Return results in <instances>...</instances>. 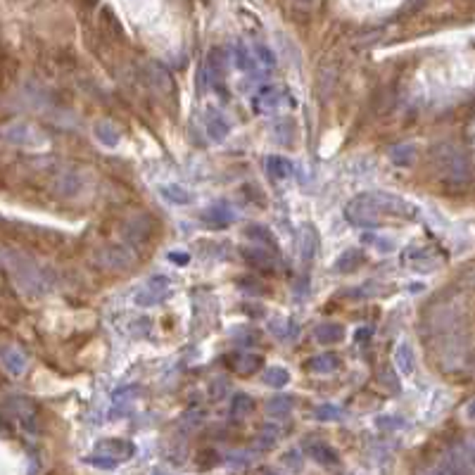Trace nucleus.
<instances>
[{
  "label": "nucleus",
  "instance_id": "1",
  "mask_svg": "<svg viewBox=\"0 0 475 475\" xmlns=\"http://www.w3.org/2000/svg\"><path fill=\"white\" fill-rule=\"evenodd\" d=\"M418 216V207L395 193H361L347 202L345 219L359 229H380L387 221H414Z\"/></svg>",
  "mask_w": 475,
  "mask_h": 475
},
{
  "label": "nucleus",
  "instance_id": "2",
  "mask_svg": "<svg viewBox=\"0 0 475 475\" xmlns=\"http://www.w3.org/2000/svg\"><path fill=\"white\" fill-rule=\"evenodd\" d=\"M432 169H435L437 179L449 188H461L466 186L471 179V165L459 145L454 143H439L435 150L430 152Z\"/></svg>",
  "mask_w": 475,
  "mask_h": 475
},
{
  "label": "nucleus",
  "instance_id": "3",
  "mask_svg": "<svg viewBox=\"0 0 475 475\" xmlns=\"http://www.w3.org/2000/svg\"><path fill=\"white\" fill-rule=\"evenodd\" d=\"M5 268L12 273V278L17 281V286L26 290L29 295H43L46 290L51 288V281H48L46 271L31 257H26L24 252L12 250L10 261Z\"/></svg>",
  "mask_w": 475,
  "mask_h": 475
},
{
  "label": "nucleus",
  "instance_id": "4",
  "mask_svg": "<svg viewBox=\"0 0 475 475\" xmlns=\"http://www.w3.org/2000/svg\"><path fill=\"white\" fill-rule=\"evenodd\" d=\"M0 136H3L8 143L19 145V147H41L46 143V136L41 133L36 126L26 124V122H12L5 124L0 129Z\"/></svg>",
  "mask_w": 475,
  "mask_h": 475
},
{
  "label": "nucleus",
  "instance_id": "5",
  "mask_svg": "<svg viewBox=\"0 0 475 475\" xmlns=\"http://www.w3.org/2000/svg\"><path fill=\"white\" fill-rule=\"evenodd\" d=\"M293 103L295 100L290 98L288 90L278 88V86L259 88L252 98V108H254V112H259V115H273V112H278L286 108V105H293Z\"/></svg>",
  "mask_w": 475,
  "mask_h": 475
},
{
  "label": "nucleus",
  "instance_id": "6",
  "mask_svg": "<svg viewBox=\"0 0 475 475\" xmlns=\"http://www.w3.org/2000/svg\"><path fill=\"white\" fill-rule=\"evenodd\" d=\"M169 293H172V281L167 276H152L136 293V304L138 307H155V304L165 302Z\"/></svg>",
  "mask_w": 475,
  "mask_h": 475
},
{
  "label": "nucleus",
  "instance_id": "7",
  "mask_svg": "<svg viewBox=\"0 0 475 475\" xmlns=\"http://www.w3.org/2000/svg\"><path fill=\"white\" fill-rule=\"evenodd\" d=\"M133 454H136V447H133L129 439H119V437L100 439L93 449V456H103L108 461H115L117 466L122 464V461H129Z\"/></svg>",
  "mask_w": 475,
  "mask_h": 475
},
{
  "label": "nucleus",
  "instance_id": "8",
  "mask_svg": "<svg viewBox=\"0 0 475 475\" xmlns=\"http://www.w3.org/2000/svg\"><path fill=\"white\" fill-rule=\"evenodd\" d=\"M5 409H8L26 430H36L38 414H36V407H33L31 400H26V397H10L8 404H5Z\"/></svg>",
  "mask_w": 475,
  "mask_h": 475
},
{
  "label": "nucleus",
  "instance_id": "9",
  "mask_svg": "<svg viewBox=\"0 0 475 475\" xmlns=\"http://www.w3.org/2000/svg\"><path fill=\"white\" fill-rule=\"evenodd\" d=\"M466 466H468V459L464 454H447L437 461L435 466H430L428 471H423L421 475H464L466 473Z\"/></svg>",
  "mask_w": 475,
  "mask_h": 475
},
{
  "label": "nucleus",
  "instance_id": "10",
  "mask_svg": "<svg viewBox=\"0 0 475 475\" xmlns=\"http://www.w3.org/2000/svg\"><path fill=\"white\" fill-rule=\"evenodd\" d=\"M0 364H3V368L10 375L19 378V375L26 373V366H29V361H26V354L19 350V347L8 345V347H3V350H0Z\"/></svg>",
  "mask_w": 475,
  "mask_h": 475
},
{
  "label": "nucleus",
  "instance_id": "11",
  "mask_svg": "<svg viewBox=\"0 0 475 475\" xmlns=\"http://www.w3.org/2000/svg\"><path fill=\"white\" fill-rule=\"evenodd\" d=\"M392 361L397 366V371L404 378H409V375H414L416 371V354H414V347L407 340H402V343H397L395 352H392Z\"/></svg>",
  "mask_w": 475,
  "mask_h": 475
},
{
  "label": "nucleus",
  "instance_id": "12",
  "mask_svg": "<svg viewBox=\"0 0 475 475\" xmlns=\"http://www.w3.org/2000/svg\"><path fill=\"white\" fill-rule=\"evenodd\" d=\"M202 219L209 226H216V229H221V226H229V224L236 221V212H233V207L229 202H214V204H209V207L202 212Z\"/></svg>",
  "mask_w": 475,
  "mask_h": 475
},
{
  "label": "nucleus",
  "instance_id": "13",
  "mask_svg": "<svg viewBox=\"0 0 475 475\" xmlns=\"http://www.w3.org/2000/svg\"><path fill=\"white\" fill-rule=\"evenodd\" d=\"M402 261H407L416 271H432L439 264V257L432 254L430 250H421V247H411L407 254H402Z\"/></svg>",
  "mask_w": 475,
  "mask_h": 475
},
{
  "label": "nucleus",
  "instance_id": "14",
  "mask_svg": "<svg viewBox=\"0 0 475 475\" xmlns=\"http://www.w3.org/2000/svg\"><path fill=\"white\" fill-rule=\"evenodd\" d=\"M304 451L309 454V459H314L316 464L321 466H335L340 461L338 451L325 442H321V439H307V442H304Z\"/></svg>",
  "mask_w": 475,
  "mask_h": 475
},
{
  "label": "nucleus",
  "instance_id": "15",
  "mask_svg": "<svg viewBox=\"0 0 475 475\" xmlns=\"http://www.w3.org/2000/svg\"><path fill=\"white\" fill-rule=\"evenodd\" d=\"M93 136L100 145L105 147H117L119 140H122V131H119L117 124L108 122V119H103V122H95L93 126Z\"/></svg>",
  "mask_w": 475,
  "mask_h": 475
},
{
  "label": "nucleus",
  "instance_id": "16",
  "mask_svg": "<svg viewBox=\"0 0 475 475\" xmlns=\"http://www.w3.org/2000/svg\"><path fill=\"white\" fill-rule=\"evenodd\" d=\"M204 129H207V136L214 140V143H221V140H226V136L231 133L229 122H226V119L221 117V112H214V110L207 112V119H204Z\"/></svg>",
  "mask_w": 475,
  "mask_h": 475
},
{
  "label": "nucleus",
  "instance_id": "17",
  "mask_svg": "<svg viewBox=\"0 0 475 475\" xmlns=\"http://www.w3.org/2000/svg\"><path fill=\"white\" fill-rule=\"evenodd\" d=\"M147 81H150V86L157 90V93H172L174 90V81L169 72L157 62H152V65H147Z\"/></svg>",
  "mask_w": 475,
  "mask_h": 475
},
{
  "label": "nucleus",
  "instance_id": "18",
  "mask_svg": "<svg viewBox=\"0 0 475 475\" xmlns=\"http://www.w3.org/2000/svg\"><path fill=\"white\" fill-rule=\"evenodd\" d=\"M140 397V387L138 385H124L119 387L115 395H112V414H124L126 409L131 407L133 402H136Z\"/></svg>",
  "mask_w": 475,
  "mask_h": 475
},
{
  "label": "nucleus",
  "instance_id": "19",
  "mask_svg": "<svg viewBox=\"0 0 475 475\" xmlns=\"http://www.w3.org/2000/svg\"><path fill=\"white\" fill-rule=\"evenodd\" d=\"M343 338H345V328L340 323H318L314 328V340L321 345L343 343Z\"/></svg>",
  "mask_w": 475,
  "mask_h": 475
},
{
  "label": "nucleus",
  "instance_id": "20",
  "mask_svg": "<svg viewBox=\"0 0 475 475\" xmlns=\"http://www.w3.org/2000/svg\"><path fill=\"white\" fill-rule=\"evenodd\" d=\"M361 264H364V252H361L359 247H350V250H345L335 259L333 268H335L338 273H347V271H354V268H359Z\"/></svg>",
  "mask_w": 475,
  "mask_h": 475
},
{
  "label": "nucleus",
  "instance_id": "21",
  "mask_svg": "<svg viewBox=\"0 0 475 475\" xmlns=\"http://www.w3.org/2000/svg\"><path fill=\"white\" fill-rule=\"evenodd\" d=\"M338 366H340V357L338 354H330V352L311 357V359H307V364H304V368L311 373H333Z\"/></svg>",
  "mask_w": 475,
  "mask_h": 475
},
{
  "label": "nucleus",
  "instance_id": "22",
  "mask_svg": "<svg viewBox=\"0 0 475 475\" xmlns=\"http://www.w3.org/2000/svg\"><path fill=\"white\" fill-rule=\"evenodd\" d=\"M316 245H318V240H316L314 226H304L302 233H300V254H302V261H304V264L314 259Z\"/></svg>",
  "mask_w": 475,
  "mask_h": 475
},
{
  "label": "nucleus",
  "instance_id": "23",
  "mask_svg": "<svg viewBox=\"0 0 475 475\" xmlns=\"http://www.w3.org/2000/svg\"><path fill=\"white\" fill-rule=\"evenodd\" d=\"M266 172L271 179H288L290 174H293V162L281 157V155H271V157L266 160Z\"/></svg>",
  "mask_w": 475,
  "mask_h": 475
},
{
  "label": "nucleus",
  "instance_id": "24",
  "mask_svg": "<svg viewBox=\"0 0 475 475\" xmlns=\"http://www.w3.org/2000/svg\"><path fill=\"white\" fill-rule=\"evenodd\" d=\"M252 409H254L252 397H247L245 392L233 395V400H231V418L233 421H245V418L250 416Z\"/></svg>",
  "mask_w": 475,
  "mask_h": 475
},
{
  "label": "nucleus",
  "instance_id": "25",
  "mask_svg": "<svg viewBox=\"0 0 475 475\" xmlns=\"http://www.w3.org/2000/svg\"><path fill=\"white\" fill-rule=\"evenodd\" d=\"M414 160H416V145L411 143L395 145L392 150H390V162H392L395 167H411Z\"/></svg>",
  "mask_w": 475,
  "mask_h": 475
},
{
  "label": "nucleus",
  "instance_id": "26",
  "mask_svg": "<svg viewBox=\"0 0 475 475\" xmlns=\"http://www.w3.org/2000/svg\"><path fill=\"white\" fill-rule=\"evenodd\" d=\"M224 69H226V53L221 48H214L207 58V65H204V74H209V79L214 81V79H221Z\"/></svg>",
  "mask_w": 475,
  "mask_h": 475
},
{
  "label": "nucleus",
  "instance_id": "27",
  "mask_svg": "<svg viewBox=\"0 0 475 475\" xmlns=\"http://www.w3.org/2000/svg\"><path fill=\"white\" fill-rule=\"evenodd\" d=\"M160 195L165 197L167 202L172 204H190V193L183 186H176V183H167V186H160Z\"/></svg>",
  "mask_w": 475,
  "mask_h": 475
},
{
  "label": "nucleus",
  "instance_id": "28",
  "mask_svg": "<svg viewBox=\"0 0 475 475\" xmlns=\"http://www.w3.org/2000/svg\"><path fill=\"white\" fill-rule=\"evenodd\" d=\"M245 236L250 238V240H254V243H264V245H268L271 250H276L278 247V243H276V238H273V233L266 229V226H259V224H254V226H247L245 229Z\"/></svg>",
  "mask_w": 475,
  "mask_h": 475
},
{
  "label": "nucleus",
  "instance_id": "29",
  "mask_svg": "<svg viewBox=\"0 0 475 475\" xmlns=\"http://www.w3.org/2000/svg\"><path fill=\"white\" fill-rule=\"evenodd\" d=\"M293 407H295L293 397H273V400L266 402L268 416H273V418H286L290 411H293Z\"/></svg>",
  "mask_w": 475,
  "mask_h": 475
},
{
  "label": "nucleus",
  "instance_id": "30",
  "mask_svg": "<svg viewBox=\"0 0 475 475\" xmlns=\"http://www.w3.org/2000/svg\"><path fill=\"white\" fill-rule=\"evenodd\" d=\"M243 257L250 261L252 266H257V268H271L273 266V259H271V252H266V250H261V247H245L243 250Z\"/></svg>",
  "mask_w": 475,
  "mask_h": 475
},
{
  "label": "nucleus",
  "instance_id": "31",
  "mask_svg": "<svg viewBox=\"0 0 475 475\" xmlns=\"http://www.w3.org/2000/svg\"><path fill=\"white\" fill-rule=\"evenodd\" d=\"M259 366H261V357H259V354H240L238 361H233V368H236L238 373H243V375L254 373Z\"/></svg>",
  "mask_w": 475,
  "mask_h": 475
},
{
  "label": "nucleus",
  "instance_id": "32",
  "mask_svg": "<svg viewBox=\"0 0 475 475\" xmlns=\"http://www.w3.org/2000/svg\"><path fill=\"white\" fill-rule=\"evenodd\" d=\"M264 382L268 387H276V390H281V387H286L288 382H290V373L286 371V368H281V366H271L268 371L264 373Z\"/></svg>",
  "mask_w": 475,
  "mask_h": 475
},
{
  "label": "nucleus",
  "instance_id": "33",
  "mask_svg": "<svg viewBox=\"0 0 475 475\" xmlns=\"http://www.w3.org/2000/svg\"><path fill=\"white\" fill-rule=\"evenodd\" d=\"M314 416L318 421H340V418L345 416V411L338 407V404H321V407H316Z\"/></svg>",
  "mask_w": 475,
  "mask_h": 475
},
{
  "label": "nucleus",
  "instance_id": "34",
  "mask_svg": "<svg viewBox=\"0 0 475 475\" xmlns=\"http://www.w3.org/2000/svg\"><path fill=\"white\" fill-rule=\"evenodd\" d=\"M364 243H368V245H375V250H378V252H392V250H395V240H390V238L364 236Z\"/></svg>",
  "mask_w": 475,
  "mask_h": 475
},
{
  "label": "nucleus",
  "instance_id": "35",
  "mask_svg": "<svg viewBox=\"0 0 475 475\" xmlns=\"http://www.w3.org/2000/svg\"><path fill=\"white\" fill-rule=\"evenodd\" d=\"M268 328H271L278 338H290V335H295V333H297L293 321H273L271 325H268Z\"/></svg>",
  "mask_w": 475,
  "mask_h": 475
},
{
  "label": "nucleus",
  "instance_id": "36",
  "mask_svg": "<svg viewBox=\"0 0 475 475\" xmlns=\"http://www.w3.org/2000/svg\"><path fill=\"white\" fill-rule=\"evenodd\" d=\"M254 58H257V62H261L264 67H273V55L268 53L266 46H254Z\"/></svg>",
  "mask_w": 475,
  "mask_h": 475
},
{
  "label": "nucleus",
  "instance_id": "37",
  "mask_svg": "<svg viewBox=\"0 0 475 475\" xmlns=\"http://www.w3.org/2000/svg\"><path fill=\"white\" fill-rule=\"evenodd\" d=\"M273 444H276V432H261L259 447H273Z\"/></svg>",
  "mask_w": 475,
  "mask_h": 475
},
{
  "label": "nucleus",
  "instance_id": "38",
  "mask_svg": "<svg viewBox=\"0 0 475 475\" xmlns=\"http://www.w3.org/2000/svg\"><path fill=\"white\" fill-rule=\"evenodd\" d=\"M10 254H12V250H10V247L0 243V266H3V268L8 266V261H10Z\"/></svg>",
  "mask_w": 475,
  "mask_h": 475
},
{
  "label": "nucleus",
  "instance_id": "39",
  "mask_svg": "<svg viewBox=\"0 0 475 475\" xmlns=\"http://www.w3.org/2000/svg\"><path fill=\"white\" fill-rule=\"evenodd\" d=\"M464 418L466 421H475V400H471L464 407Z\"/></svg>",
  "mask_w": 475,
  "mask_h": 475
},
{
  "label": "nucleus",
  "instance_id": "40",
  "mask_svg": "<svg viewBox=\"0 0 475 475\" xmlns=\"http://www.w3.org/2000/svg\"><path fill=\"white\" fill-rule=\"evenodd\" d=\"M169 259L176 261V264H188V259H190V257H188L186 252H172V254H169Z\"/></svg>",
  "mask_w": 475,
  "mask_h": 475
},
{
  "label": "nucleus",
  "instance_id": "41",
  "mask_svg": "<svg viewBox=\"0 0 475 475\" xmlns=\"http://www.w3.org/2000/svg\"><path fill=\"white\" fill-rule=\"evenodd\" d=\"M464 283H468V286H473V288H475V266L464 276Z\"/></svg>",
  "mask_w": 475,
  "mask_h": 475
},
{
  "label": "nucleus",
  "instance_id": "42",
  "mask_svg": "<svg viewBox=\"0 0 475 475\" xmlns=\"http://www.w3.org/2000/svg\"><path fill=\"white\" fill-rule=\"evenodd\" d=\"M152 475H167V473H165V471H155Z\"/></svg>",
  "mask_w": 475,
  "mask_h": 475
},
{
  "label": "nucleus",
  "instance_id": "43",
  "mask_svg": "<svg viewBox=\"0 0 475 475\" xmlns=\"http://www.w3.org/2000/svg\"><path fill=\"white\" fill-rule=\"evenodd\" d=\"M266 475H276V473H266Z\"/></svg>",
  "mask_w": 475,
  "mask_h": 475
}]
</instances>
